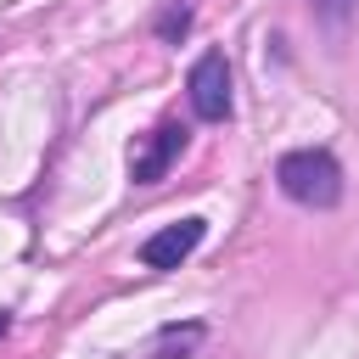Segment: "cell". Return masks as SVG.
I'll list each match as a JSON object with an SVG mask.
<instances>
[{
	"mask_svg": "<svg viewBox=\"0 0 359 359\" xmlns=\"http://www.w3.org/2000/svg\"><path fill=\"white\" fill-rule=\"evenodd\" d=\"M275 180H280V191H286L292 202H303V208H337V202H342V168H337V157L320 151V146L286 151V157L275 163Z\"/></svg>",
	"mask_w": 359,
	"mask_h": 359,
	"instance_id": "6da1fadb",
	"label": "cell"
},
{
	"mask_svg": "<svg viewBox=\"0 0 359 359\" xmlns=\"http://www.w3.org/2000/svg\"><path fill=\"white\" fill-rule=\"evenodd\" d=\"M185 90H191V112L202 123H224L230 118V62H224V50H202Z\"/></svg>",
	"mask_w": 359,
	"mask_h": 359,
	"instance_id": "7a4b0ae2",
	"label": "cell"
},
{
	"mask_svg": "<svg viewBox=\"0 0 359 359\" xmlns=\"http://www.w3.org/2000/svg\"><path fill=\"white\" fill-rule=\"evenodd\" d=\"M208 236V219H180V224H163L157 236L140 241V264L146 269H180Z\"/></svg>",
	"mask_w": 359,
	"mask_h": 359,
	"instance_id": "3957f363",
	"label": "cell"
},
{
	"mask_svg": "<svg viewBox=\"0 0 359 359\" xmlns=\"http://www.w3.org/2000/svg\"><path fill=\"white\" fill-rule=\"evenodd\" d=\"M180 146H185V129H180V123H157V129H151V140H146L140 151H129V180H135V185L163 180V174H168V163L180 157Z\"/></svg>",
	"mask_w": 359,
	"mask_h": 359,
	"instance_id": "277c9868",
	"label": "cell"
},
{
	"mask_svg": "<svg viewBox=\"0 0 359 359\" xmlns=\"http://www.w3.org/2000/svg\"><path fill=\"white\" fill-rule=\"evenodd\" d=\"M196 342H202V325H168V331L151 342V353H146V359H185Z\"/></svg>",
	"mask_w": 359,
	"mask_h": 359,
	"instance_id": "5b68a950",
	"label": "cell"
},
{
	"mask_svg": "<svg viewBox=\"0 0 359 359\" xmlns=\"http://www.w3.org/2000/svg\"><path fill=\"white\" fill-rule=\"evenodd\" d=\"M309 6H314V17H320V22H331V28H337V22H348V17H353V6H359V0H309Z\"/></svg>",
	"mask_w": 359,
	"mask_h": 359,
	"instance_id": "8992f818",
	"label": "cell"
},
{
	"mask_svg": "<svg viewBox=\"0 0 359 359\" xmlns=\"http://www.w3.org/2000/svg\"><path fill=\"white\" fill-rule=\"evenodd\" d=\"M185 28H191V11H185V6H168V11L157 17V34H163V39H180Z\"/></svg>",
	"mask_w": 359,
	"mask_h": 359,
	"instance_id": "52a82bcc",
	"label": "cell"
},
{
	"mask_svg": "<svg viewBox=\"0 0 359 359\" xmlns=\"http://www.w3.org/2000/svg\"><path fill=\"white\" fill-rule=\"evenodd\" d=\"M6 325H11V320H6V314H0V337H6Z\"/></svg>",
	"mask_w": 359,
	"mask_h": 359,
	"instance_id": "ba28073f",
	"label": "cell"
}]
</instances>
